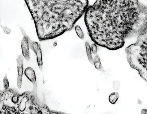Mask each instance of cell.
Here are the masks:
<instances>
[{"label": "cell", "instance_id": "6da1fadb", "mask_svg": "<svg viewBox=\"0 0 147 114\" xmlns=\"http://www.w3.org/2000/svg\"><path fill=\"white\" fill-rule=\"evenodd\" d=\"M84 19L95 44L116 50L147 26V6L138 0H96L87 8Z\"/></svg>", "mask_w": 147, "mask_h": 114}, {"label": "cell", "instance_id": "7a4b0ae2", "mask_svg": "<svg viewBox=\"0 0 147 114\" xmlns=\"http://www.w3.org/2000/svg\"><path fill=\"white\" fill-rule=\"evenodd\" d=\"M40 41L71 31L85 13L88 0H24Z\"/></svg>", "mask_w": 147, "mask_h": 114}, {"label": "cell", "instance_id": "3957f363", "mask_svg": "<svg viewBox=\"0 0 147 114\" xmlns=\"http://www.w3.org/2000/svg\"><path fill=\"white\" fill-rule=\"evenodd\" d=\"M125 52L130 66L147 82V25L138 35L136 42L126 48Z\"/></svg>", "mask_w": 147, "mask_h": 114}, {"label": "cell", "instance_id": "277c9868", "mask_svg": "<svg viewBox=\"0 0 147 114\" xmlns=\"http://www.w3.org/2000/svg\"><path fill=\"white\" fill-rule=\"evenodd\" d=\"M19 114H53L38 98L37 93L26 91L21 94L18 105Z\"/></svg>", "mask_w": 147, "mask_h": 114}, {"label": "cell", "instance_id": "5b68a950", "mask_svg": "<svg viewBox=\"0 0 147 114\" xmlns=\"http://www.w3.org/2000/svg\"><path fill=\"white\" fill-rule=\"evenodd\" d=\"M21 94L16 89L8 88L0 92L1 114H19L18 105Z\"/></svg>", "mask_w": 147, "mask_h": 114}, {"label": "cell", "instance_id": "8992f818", "mask_svg": "<svg viewBox=\"0 0 147 114\" xmlns=\"http://www.w3.org/2000/svg\"><path fill=\"white\" fill-rule=\"evenodd\" d=\"M28 41L30 49L32 50L36 55L37 62L38 64V67L40 70H42L43 60L42 50L41 49L40 44L37 42H34L30 39L28 36Z\"/></svg>", "mask_w": 147, "mask_h": 114}, {"label": "cell", "instance_id": "52a82bcc", "mask_svg": "<svg viewBox=\"0 0 147 114\" xmlns=\"http://www.w3.org/2000/svg\"><path fill=\"white\" fill-rule=\"evenodd\" d=\"M21 32L24 38L21 42V48L22 50V54L25 59L27 61L30 60V46H29V41H28V35L26 34L24 30L20 27Z\"/></svg>", "mask_w": 147, "mask_h": 114}, {"label": "cell", "instance_id": "ba28073f", "mask_svg": "<svg viewBox=\"0 0 147 114\" xmlns=\"http://www.w3.org/2000/svg\"><path fill=\"white\" fill-rule=\"evenodd\" d=\"M24 58L22 55H20L18 56L17 59V63L18 71V87L19 89H21L22 82H23V75L24 74Z\"/></svg>", "mask_w": 147, "mask_h": 114}, {"label": "cell", "instance_id": "9c48e42d", "mask_svg": "<svg viewBox=\"0 0 147 114\" xmlns=\"http://www.w3.org/2000/svg\"><path fill=\"white\" fill-rule=\"evenodd\" d=\"M24 74L28 79L33 84V88L32 91L34 92L37 93V84L35 71L32 68L29 67L25 70Z\"/></svg>", "mask_w": 147, "mask_h": 114}, {"label": "cell", "instance_id": "30bf717a", "mask_svg": "<svg viewBox=\"0 0 147 114\" xmlns=\"http://www.w3.org/2000/svg\"><path fill=\"white\" fill-rule=\"evenodd\" d=\"M85 46H86V54L88 58V60L90 62V63L94 64V60L93 59L92 55V50L89 43L88 42H85Z\"/></svg>", "mask_w": 147, "mask_h": 114}, {"label": "cell", "instance_id": "8fae6325", "mask_svg": "<svg viewBox=\"0 0 147 114\" xmlns=\"http://www.w3.org/2000/svg\"><path fill=\"white\" fill-rule=\"evenodd\" d=\"M94 64L95 68L98 70L100 71H104V69H103L102 65L100 63V59L99 56H98L97 55L94 57Z\"/></svg>", "mask_w": 147, "mask_h": 114}, {"label": "cell", "instance_id": "7c38bea8", "mask_svg": "<svg viewBox=\"0 0 147 114\" xmlns=\"http://www.w3.org/2000/svg\"><path fill=\"white\" fill-rule=\"evenodd\" d=\"M119 98V94L118 93L114 92L112 93L111 95L109 96V101L110 103L114 104L116 103V102L117 101Z\"/></svg>", "mask_w": 147, "mask_h": 114}, {"label": "cell", "instance_id": "4fadbf2b", "mask_svg": "<svg viewBox=\"0 0 147 114\" xmlns=\"http://www.w3.org/2000/svg\"><path fill=\"white\" fill-rule=\"evenodd\" d=\"M75 30L76 34H77L78 36L80 38L82 39V40L84 39L85 35H84V32L82 31L80 26L79 25H76L75 27Z\"/></svg>", "mask_w": 147, "mask_h": 114}, {"label": "cell", "instance_id": "5bb4252c", "mask_svg": "<svg viewBox=\"0 0 147 114\" xmlns=\"http://www.w3.org/2000/svg\"><path fill=\"white\" fill-rule=\"evenodd\" d=\"M4 87L5 90H7L9 88V81H8L7 75H5L4 78Z\"/></svg>", "mask_w": 147, "mask_h": 114}, {"label": "cell", "instance_id": "9a60e30c", "mask_svg": "<svg viewBox=\"0 0 147 114\" xmlns=\"http://www.w3.org/2000/svg\"><path fill=\"white\" fill-rule=\"evenodd\" d=\"M91 50L92 52L94 54H97V44H95V43L93 44L91 47Z\"/></svg>", "mask_w": 147, "mask_h": 114}, {"label": "cell", "instance_id": "2e32d148", "mask_svg": "<svg viewBox=\"0 0 147 114\" xmlns=\"http://www.w3.org/2000/svg\"><path fill=\"white\" fill-rule=\"evenodd\" d=\"M1 28L2 30L4 31V32L5 34H7V35H10V33L11 32V30L7 27H4V26L1 25Z\"/></svg>", "mask_w": 147, "mask_h": 114}, {"label": "cell", "instance_id": "e0dca14e", "mask_svg": "<svg viewBox=\"0 0 147 114\" xmlns=\"http://www.w3.org/2000/svg\"><path fill=\"white\" fill-rule=\"evenodd\" d=\"M142 113L143 114V113H144V114H146L147 113V110L143 109L142 110Z\"/></svg>", "mask_w": 147, "mask_h": 114}]
</instances>
